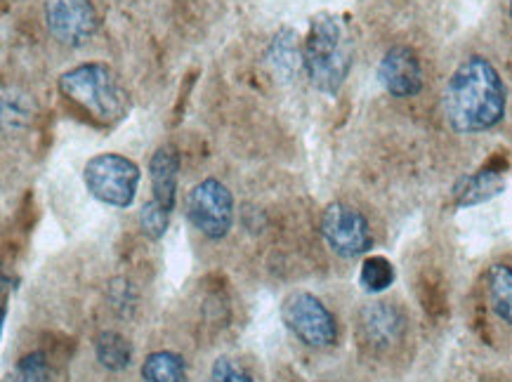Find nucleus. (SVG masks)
<instances>
[{
	"instance_id": "obj_1",
	"label": "nucleus",
	"mask_w": 512,
	"mask_h": 382,
	"mask_svg": "<svg viewBox=\"0 0 512 382\" xmlns=\"http://www.w3.org/2000/svg\"><path fill=\"white\" fill-rule=\"evenodd\" d=\"M508 92L489 59L472 55L456 67L444 88V116L461 135L487 133L503 121Z\"/></svg>"
},
{
	"instance_id": "obj_2",
	"label": "nucleus",
	"mask_w": 512,
	"mask_h": 382,
	"mask_svg": "<svg viewBox=\"0 0 512 382\" xmlns=\"http://www.w3.org/2000/svg\"><path fill=\"white\" fill-rule=\"evenodd\" d=\"M307 78L314 88L336 95L352 69V50L338 17L321 12L312 19L310 36L303 45Z\"/></svg>"
},
{
	"instance_id": "obj_3",
	"label": "nucleus",
	"mask_w": 512,
	"mask_h": 382,
	"mask_svg": "<svg viewBox=\"0 0 512 382\" xmlns=\"http://www.w3.org/2000/svg\"><path fill=\"white\" fill-rule=\"evenodd\" d=\"M64 97L104 125L118 123L128 111V95L107 64L88 62L59 78Z\"/></svg>"
},
{
	"instance_id": "obj_4",
	"label": "nucleus",
	"mask_w": 512,
	"mask_h": 382,
	"mask_svg": "<svg viewBox=\"0 0 512 382\" xmlns=\"http://www.w3.org/2000/svg\"><path fill=\"white\" fill-rule=\"evenodd\" d=\"M140 177V166L121 154H97L83 168L85 189L111 208H128L135 201Z\"/></svg>"
},
{
	"instance_id": "obj_5",
	"label": "nucleus",
	"mask_w": 512,
	"mask_h": 382,
	"mask_svg": "<svg viewBox=\"0 0 512 382\" xmlns=\"http://www.w3.org/2000/svg\"><path fill=\"white\" fill-rule=\"evenodd\" d=\"M357 338L361 349L371 357H392L409 338V316L390 300L369 302L359 309Z\"/></svg>"
},
{
	"instance_id": "obj_6",
	"label": "nucleus",
	"mask_w": 512,
	"mask_h": 382,
	"mask_svg": "<svg viewBox=\"0 0 512 382\" xmlns=\"http://www.w3.org/2000/svg\"><path fill=\"white\" fill-rule=\"evenodd\" d=\"M281 319L288 331L307 347L326 349L338 342L336 314L317 295L307 291L291 293L281 305Z\"/></svg>"
},
{
	"instance_id": "obj_7",
	"label": "nucleus",
	"mask_w": 512,
	"mask_h": 382,
	"mask_svg": "<svg viewBox=\"0 0 512 382\" xmlns=\"http://www.w3.org/2000/svg\"><path fill=\"white\" fill-rule=\"evenodd\" d=\"M187 217L196 232L210 241H220L234 225V196L220 180H203L189 191Z\"/></svg>"
},
{
	"instance_id": "obj_8",
	"label": "nucleus",
	"mask_w": 512,
	"mask_h": 382,
	"mask_svg": "<svg viewBox=\"0 0 512 382\" xmlns=\"http://www.w3.org/2000/svg\"><path fill=\"white\" fill-rule=\"evenodd\" d=\"M321 236L326 246L345 260L359 258L373 248V232L366 215L343 201L326 206L321 215Z\"/></svg>"
},
{
	"instance_id": "obj_9",
	"label": "nucleus",
	"mask_w": 512,
	"mask_h": 382,
	"mask_svg": "<svg viewBox=\"0 0 512 382\" xmlns=\"http://www.w3.org/2000/svg\"><path fill=\"white\" fill-rule=\"evenodd\" d=\"M45 26L55 41L81 48L95 38L100 15L90 0H45Z\"/></svg>"
},
{
	"instance_id": "obj_10",
	"label": "nucleus",
	"mask_w": 512,
	"mask_h": 382,
	"mask_svg": "<svg viewBox=\"0 0 512 382\" xmlns=\"http://www.w3.org/2000/svg\"><path fill=\"white\" fill-rule=\"evenodd\" d=\"M378 81L397 100H409L423 90V67L409 45H392L378 64Z\"/></svg>"
},
{
	"instance_id": "obj_11",
	"label": "nucleus",
	"mask_w": 512,
	"mask_h": 382,
	"mask_svg": "<svg viewBox=\"0 0 512 382\" xmlns=\"http://www.w3.org/2000/svg\"><path fill=\"white\" fill-rule=\"evenodd\" d=\"M503 189H505L503 168L484 166L482 170H477V173L463 175L461 180L454 184V189H451V196H454L456 208H470V206H479V203L496 199Z\"/></svg>"
},
{
	"instance_id": "obj_12",
	"label": "nucleus",
	"mask_w": 512,
	"mask_h": 382,
	"mask_svg": "<svg viewBox=\"0 0 512 382\" xmlns=\"http://www.w3.org/2000/svg\"><path fill=\"white\" fill-rule=\"evenodd\" d=\"M177 175H180V154L173 144H163L149 161L154 199L173 213L177 201Z\"/></svg>"
},
{
	"instance_id": "obj_13",
	"label": "nucleus",
	"mask_w": 512,
	"mask_h": 382,
	"mask_svg": "<svg viewBox=\"0 0 512 382\" xmlns=\"http://www.w3.org/2000/svg\"><path fill=\"white\" fill-rule=\"evenodd\" d=\"M267 64L272 67L274 74L284 81H291V78L298 74V69H305L303 50L298 45V36L293 34L291 29H281L277 36L272 38L267 48Z\"/></svg>"
},
{
	"instance_id": "obj_14",
	"label": "nucleus",
	"mask_w": 512,
	"mask_h": 382,
	"mask_svg": "<svg viewBox=\"0 0 512 382\" xmlns=\"http://www.w3.org/2000/svg\"><path fill=\"white\" fill-rule=\"evenodd\" d=\"M487 300L503 324L512 326V265L496 262L487 272Z\"/></svg>"
},
{
	"instance_id": "obj_15",
	"label": "nucleus",
	"mask_w": 512,
	"mask_h": 382,
	"mask_svg": "<svg viewBox=\"0 0 512 382\" xmlns=\"http://www.w3.org/2000/svg\"><path fill=\"white\" fill-rule=\"evenodd\" d=\"M95 359L104 371L123 373L133 361V345L116 331H102L95 338Z\"/></svg>"
},
{
	"instance_id": "obj_16",
	"label": "nucleus",
	"mask_w": 512,
	"mask_h": 382,
	"mask_svg": "<svg viewBox=\"0 0 512 382\" xmlns=\"http://www.w3.org/2000/svg\"><path fill=\"white\" fill-rule=\"evenodd\" d=\"M142 380L144 382H189L187 366L180 354L168 352H152L142 364Z\"/></svg>"
},
{
	"instance_id": "obj_17",
	"label": "nucleus",
	"mask_w": 512,
	"mask_h": 382,
	"mask_svg": "<svg viewBox=\"0 0 512 382\" xmlns=\"http://www.w3.org/2000/svg\"><path fill=\"white\" fill-rule=\"evenodd\" d=\"M359 283L364 291L383 293L395 283V267H392V262L383 258V255H371V258H366L364 265H361Z\"/></svg>"
},
{
	"instance_id": "obj_18",
	"label": "nucleus",
	"mask_w": 512,
	"mask_h": 382,
	"mask_svg": "<svg viewBox=\"0 0 512 382\" xmlns=\"http://www.w3.org/2000/svg\"><path fill=\"white\" fill-rule=\"evenodd\" d=\"M34 118V102L29 100V95H22V92L5 90L3 92V121L5 125H12V128H24V125L31 123Z\"/></svg>"
},
{
	"instance_id": "obj_19",
	"label": "nucleus",
	"mask_w": 512,
	"mask_h": 382,
	"mask_svg": "<svg viewBox=\"0 0 512 382\" xmlns=\"http://www.w3.org/2000/svg\"><path fill=\"white\" fill-rule=\"evenodd\" d=\"M168 220L170 210L166 206H161L156 199H149L140 210V227L144 236H149L152 241L163 239V234H166L168 229Z\"/></svg>"
},
{
	"instance_id": "obj_20",
	"label": "nucleus",
	"mask_w": 512,
	"mask_h": 382,
	"mask_svg": "<svg viewBox=\"0 0 512 382\" xmlns=\"http://www.w3.org/2000/svg\"><path fill=\"white\" fill-rule=\"evenodd\" d=\"M12 382H50L48 359L43 352H29L17 361Z\"/></svg>"
},
{
	"instance_id": "obj_21",
	"label": "nucleus",
	"mask_w": 512,
	"mask_h": 382,
	"mask_svg": "<svg viewBox=\"0 0 512 382\" xmlns=\"http://www.w3.org/2000/svg\"><path fill=\"white\" fill-rule=\"evenodd\" d=\"M210 382H253L251 375L241 364L236 361L220 357L210 368Z\"/></svg>"
},
{
	"instance_id": "obj_22",
	"label": "nucleus",
	"mask_w": 512,
	"mask_h": 382,
	"mask_svg": "<svg viewBox=\"0 0 512 382\" xmlns=\"http://www.w3.org/2000/svg\"><path fill=\"white\" fill-rule=\"evenodd\" d=\"M111 302L114 307H135V291L130 288V283L126 279H116L111 283Z\"/></svg>"
},
{
	"instance_id": "obj_23",
	"label": "nucleus",
	"mask_w": 512,
	"mask_h": 382,
	"mask_svg": "<svg viewBox=\"0 0 512 382\" xmlns=\"http://www.w3.org/2000/svg\"><path fill=\"white\" fill-rule=\"evenodd\" d=\"M510 19H512V0H510Z\"/></svg>"
}]
</instances>
